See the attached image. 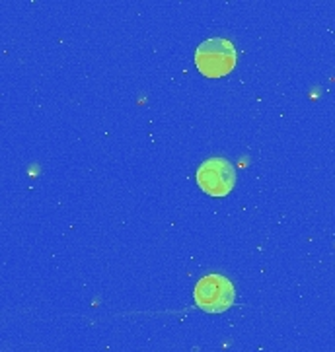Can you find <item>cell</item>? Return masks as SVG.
Here are the masks:
<instances>
[{
    "label": "cell",
    "mask_w": 335,
    "mask_h": 352,
    "mask_svg": "<svg viewBox=\"0 0 335 352\" xmlns=\"http://www.w3.org/2000/svg\"><path fill=\"white\" fill-rule=\"evenodd\" d=\"M197 70L207 78L226 76L236 67V49L232 41L222 37L205 39L195 51Z\"/></svg>",
    "instance_id": "cell-1"
},
{
    "label": "cell",
    "mask_w": 335,
    "mask_h": 352,
    "mask_svg": "<svg viewBox=\"0 0 335 352\" xmlns=\"http://www.w3.org/2000/svg\"><path fill=\"white\" fill-rule=\"evenodd\" d=\"M195 179L208 197H228L236 185V170L226 158L215 156L197 168Z\"/></svg>",
    "instance_id": "cell-3"
},
{
    "label": "cell",
    "mask_w": 335,
    "mask_h": 352,
    "mask_svg": "<svg viewBox=\"0 0 335 352\" xmlns=\"http://www.w3.org/2000/svg\"><path fill=\"white\" fill-rule=\"evenodd\" d=\"M197 307L207 314H222L234 304L236 290L234 284L222 274H205L199 278L193 290Z\"/></svg>",
    "instance_id": "cell-2"
}]
</instances>
